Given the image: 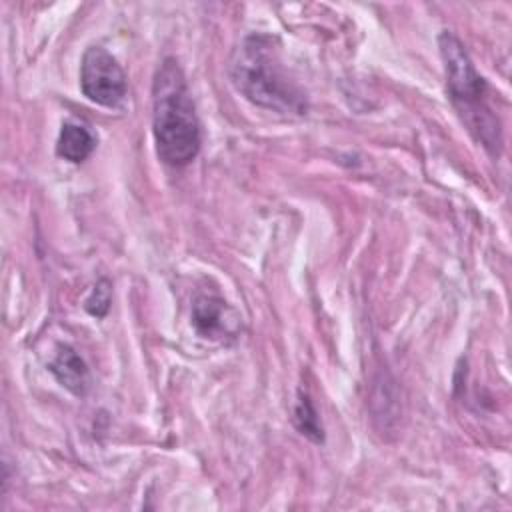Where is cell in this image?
Wrapping results in <instances>:
<instances>
[{"label": "cell", "instance_id": "9c48e42d", "mask_svg": "<svg viewBox=\"0 0 512 512\" xmlns=\"http://www.w3.org/2000/svg\"><path fill=\"white\" fill-rule=\"evenodd\" d=\"M110 302H112V286L106 278H100L94 284V288H92L90 296L86 298L84 306H86L88 314H92L96 318H104L108 308H110Z\"/></svg>", "mask_w": 512, "mask_h": 512}, {"label": "cell", "instance_id": "3957f363", "mask_svg": "<svg viewBox=\"0 0 512 512\" xmlns=\"http://www.w3.org/2000/svg\"><path fill=\"white\" fill-rule=\"evenodd\" d=\"M440 54L446 68V86L452 106L478 144L490 154L502 152V124L492 110L486 80L476 72L462 42L452 32L440 34Z\"/></svg>", "mask_w": 512, "mask_h": 512}, {"label": "cell", "instance_id": "52a82bcc", "mask_svg": "<svg viewBox=\"0 0 512 512\" xmlns=\"http://www.w3.org/2000/svg\"><path fill=\"white\" fill-rule=\"evenodd\" d=\"M96 148V136L78 122H64L58 142H56V154L72 164L84 162Z\"/></svg>", "mask_w": 512, "mask_h": 512}, {"label": "cell", "instance_id": "6da1fadb", "mask_svg": "<svg viewBox=\"0 0 512 512\" xmlns=\"http://www.w3.org/2000/svg\"><path fill=\"white\" fill-rule=\"evenodd\" d=\"M234 88L252 104L286 116H304L308 100L304 90L284 68L274 38L248 34L234 48L228 64Z\"/></svg>", "mask_w": 512, "mask_h": 512}, {"label": "cell", "instance_id": "277c9868", "mask_svg": "<svg viewBox=\"0 0 512 512\" xmlns=\"http://www.w3.org/2000/svg\"><path fill=\"white\" fill-rule=\"evenodd\" d=\"M82 94L106 108H116L124 102L128 82L118 60L102 46H90L80 64Z\"/></svg>", "mask_w": 512, "mask_h": 512}, {"label": "cell", "instance_id": "ba28073f", "mask_svg": "<svg viewBox=\"0 0 512 512\" xmlns=\"http://www.w3.org/2000/svg\"><path fill=\"white\" fill-rule=\"evenodd\" d=\"M292 422L296 426V430L306 436L308 440H312L314 444H322L324 442V428L320 422V416L310 400V396L306 392H298V400L294 406V416Z\"/></svg>", "mask_w": 512, "mask_h": 512}, {"label": "cell", "instance_id": "8992f818", "mask_svg": "<svg viewBox=\"0 0 512 512\" xmlns=\"http://www.w3.org/2000/svg\"><path fill=\"white\" fill-rule=\"evenodd\" d=\"M52 376L72 394L84 396L90 384V374L86 362L70 346H60L54 360L48 364Z\"/></svg>", "mask_w": 512, "mask_h": 512}, {"label": "cell", "instance_id": "7a4b0ae2", "mask_svg": "<svg viewBox=\"0 0 512 512\" xmlns=\"http://www.w3.org/2000/svg\"><path fill=\"white\" fill-rule=\"evenodd\" d=\"M152 132L156 154L168 166H186L200 152V122L184 72L174 58H164L154 76Z\"/></svg>", "mask_w": 512, "mask_h": 512}, {"label": "cell", "instance_id": "5b68a950", "mask_svg": "<svg viewBox=\"0 0 512 512\" xmlns=\"http://www.w3.org/2000/svg\"><path fill=\"white\" fill-rule=\"evenodd\" d=\"M192 326L202 338L224 342L236 338L240 316L220 296L198 294L192 300Z\"/></svg>", "mask_w": 512, "mask_h": 512}]
</instances>
